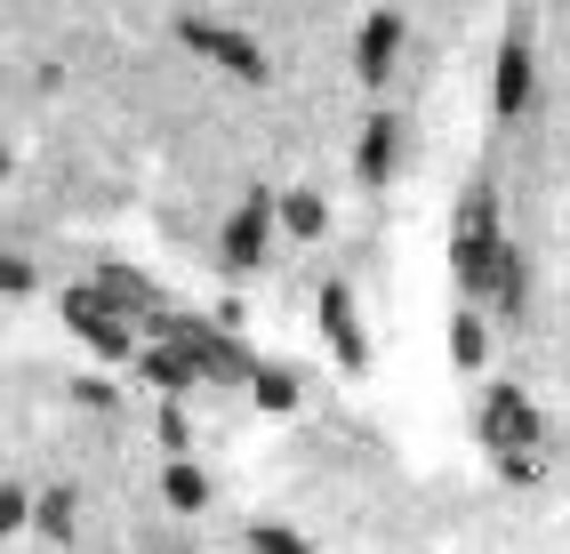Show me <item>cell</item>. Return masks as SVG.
Returning <instances> with one entry per match:
<instances>
[{
  "label": "cell",
  "instance_id": "6da1fadb",
  "mask_svg": "<svg viewBox=\"0 0 570 554\" xmlns=\"http://www.w3.org/2000/svg\"><path fill=\"white\" fill-rule=\"evenodd\" d=\"M474 434H482V451L499 458L507 483H539L547 474V418L522 386H490L482 410H474Z\"/></svg>",
  "mask_w": 570,
  "mask_h": 554
},
{
  "label": "cell",
  "instance_id": "7a4b0ae2",
  "mask_svg": "<svg viewBox=\"0 0 570 554\" xmlns=\"http://www.w3.org/2000/svg\"><path fill=\"white\" fill-rule=\"evenodd\" d=\"M507 234H499V194H490V177H474L466 194H459V217H450V274H459L466 289V306L490 298V274L507 266Z\"/></svg>",
  "mask_w": 570,
  "mask_h": 554
},
{
  "label": "cell",
  "instance_id": "3957f363",
  "mask_svg": "<svg viewBox=\"0 0 570 554\" xmlns=\"http://www.w3.org/2000/svg\"><path fill=\"white\" fill-rule=\"evenodd\" d=\"M274 226H282V194L249 185V194L234 201V217H225V234H217L225 274H257V266H265V249H274Z\"/></svg>",
  "mask_w": 570,
  "mask_h": 554
},
{
  "label": "cell",
  "instance_id": "277c9868",
  "mask_svg": "<svg viewBox=\"0 0 570 554\" xmlns=\"http://www.w3.org/2000/svg\"><path fill=\"white\" fill-rule=\"evenodd\" d=\"M177 41L194 49V57H209V65H225L234 81H265V72H274V57H265L257 32L225 24V17H177Z\"/></svg>",
  "mask_w": 570,
  "mask_h": 554
},
{
  "label": "cell",
  "instance_id": "5b68a950",
  "mask_svg": "<svg viewBox=\"0 0 570 554\" xmlns=\"http://www.w3.org/2000/svg\"><path fill=\"white\" fill-rule=\"evenodd\" d=\"M65 321L81 329V338H89L105 362H129V369H137V354H145V346H137L129 314L112 306V289H81V281H72V289H65Z\"/></svg>",
  "mask_w": 570,
  "mask_h": 554
},
{
  "label": "cell",
  "instance_id": "8992f818",
  "mask_svg": "<svg viewBox=\"0 0 570 554\" xmlns=\"http://www.w3.org/2000/svg\"><path fill=\"white\" fill-rule=\"evenodd\" d=\"M530 89H539V57H530V17H507L499 65H490V113H499V121H522V113H530Z\"/></svg>",
  "mask_w": 570,
  "mask_h": 554
},
{
  "label": "cell",
  "instance_id": "52a82bcc",
  "mask_svg": "<svg viewBox=\"0 0 570 554\" xmlns=\"http://www.w3.org/2000/svg\"><path fill=\"white\" fill-rule=\"evenodd\" d=\"M402 154H410V121L394 113V105H377V113L362 121V145H354V177L370 185V194H386V185L402 177Z\"/></svg>",
  "mask_w": 570,
  "mask_h": 554
},
{
  "label": "cell",
  "instance_id": "ba28073f",
  "mask_svg": "<svg viewBox=\"0 0 570 554\" xmlns=\"http://www.w3.org/2000/svg\"><path fill=\"white\" fill-rule=\"evenodd\" d=\"M314 314H322V329H330V354H337V369H370V329H362V306H354V281L346 274H330L322 281V298H314Z\"/></svg>",
  "mask_w": 570,
  "mask_h": 554
},
{
  "label": "cell",
  "instance_id": "9c48e42d",
  "mask_svg": "<svg viewBox=\"0 0 570 554\" xmlns=\"http://www.w3.org/2000/svg\"><path fill=\"white\" fill-rule=\"evenodd\" d=\"M402 41H410V17H402V9H370V17L354 24V72H362L370 89H386Z\"/></svg>",
  "mask_w": 570,
  "mask_h": 554
},
{
  "label": "cell",
  "instance_id": "30bf717a",
  "mask_svg": "<svg viewBox=\"0 0 570 554\" xmlns=\"http://www.w3.org/2000/svg\"><path fill=\"white\" fill-rule=\"evenodd\" d=\"M282 234L289 241H322L330 234V194L322 185H282Z\"/></svg>",
  "mask_w": 570,
  "mask_h": 554
},
{
  "label": "cell",
  "instance_id": "8fae6325",
  "mask_svg": "<svg viewBox=\"0 0 570 554\" xmlns=\"http://www.w3.org/2000/svg\"><path fill=\"white\" fill-rule=\"evenodd\" d=\"M450 362H459L466 378H474V369H490V314H482V306H459V314H450Z\"/></svg>",
  "mask_w": 570,
  "mask_h": 554
},
{
  "label": "cell",
  "instance_id": "7c38bea8",
  "mask_svg": "<svg viewBox=\"0 0 570 554\" xmlns=\"http://www.w3.org/2000/svg\"><path fill=\"white\" fill-rule=\"evenodd\" d=\"M249 394H257V410H274V418H289L297 402V369H282V362H249Z\"/></svg>",
  "mask_w": 570,
  "mask_h": 554
},
{
  "label": "cell",
  "instance_id": "4fadbf2b",
  "mask_svg": "<svg viewBox=\"0 0 570 554\" xmlns=\"http://www.w3.org/2000/svg\"><path fill=\"white\" fill-rule=\"evenodd\" d=\"M161 498H169L177 514H209V474H202L194 458H169V466H161Z\"/></svg>",
  "mask_w": 570,
  "mask_h": 554
},
{
  "label": "cell",
  "instance_id": "5bb4252c",
  "mask_svg": "<svg viewBox=\"0 0 570 554\" xmlns=\"http://www.w3.org/2000/svg\"><path fill=\"white\" fill-rule=\"evenodd\" d=\"M522 298H530V257H522V249H507V266L490 274V306H499L507 321H522Z\"/></svg>",
  "mask_w": 570,
  "mask_h": 554
},
{
  "label": "cell",
  "instance_id": "9a60e30c",
  "mask_svg": "<svg viewBox=\"0 0 570 554\" xmlns=\"http://www.w3.org/2000/svg\"><path fill=\"white\" fill-rule=\"evenodd\" d=\"M249 554H314V538H297L289 523H249Z\"/></svg>",
  "mask_w": 570,
  "mask_h": 554
},
{
  "label": "cell",
  "instance_id": "2e32d148",
  "mask_svg": "<svg viewBox=\"0 0 570 554\" xmlns=\"http://www.w3.org/2000/svg\"><path fill=\"white\" fill-rule=\"evenodd\" d=\"M154 434H161V451H169V458H194V434H185V402H161Z\"/></svg>",
  "mask_w": 570,
  "mask_h": 554
},
{
  "label": "cell",
  "instance_id": "e0dca14e",
  "mask_svg": "<svg viewBox=\"0 0 570 554\" xmlns=\"http://www.w3.org/2000/svg\"><path fill=\"white\" fill-rule=\"evenodd\" d=\"M72 506H81L72 491H41V506H32V523H41L49 538H65V531H72Z\"/></svg>",
  "mask_w": 570,
  "mask_h": 554
},
{
  "label": "cell",
  "instance_id": "ac0fdd59",
  "mask_svg": "<svg viewBox=\"0 0 570 554\" xmlns=\"http://www.w3.org/2000/svg\"><path fill=\"white\" fill-rule=\"evenodd\" d=\"M32 506H41V498H32L24 483H0V531H24V523H32Z\"/></svg>",
  "mask_w": 570,
  "mask_h": 554
},
{
  "label": "cell",
  "instance_id": "d6986e66",
  "mask_svg": "<svg viewBox=\"0 0 570 554\" xmlns=\"http://www.w3.org/2000/svg\"><path fill=\"white\" fill-rule=\"evenodd\" d=\"M72 402H89V410H112V386L89 369V378H72Z\"/></svg>",
  "mask_w": 570,
  "mask_h": 554
},
{
  "label": "cell",
  "instance_id": "ffe728a7",
  "mask_svg": "<svg viewBox=\"0 0 570 554\" xmlns=\"http://www.w3.org/2000/svg\"><path fill=\"white\" fill-rule=\"evenodd\" d=\"M0 289H9V298H24V289H32V266H24V257H0Z\"/></svg>",
  "mask_w": 570,
  "mask_h": 554
}]
</instances>
